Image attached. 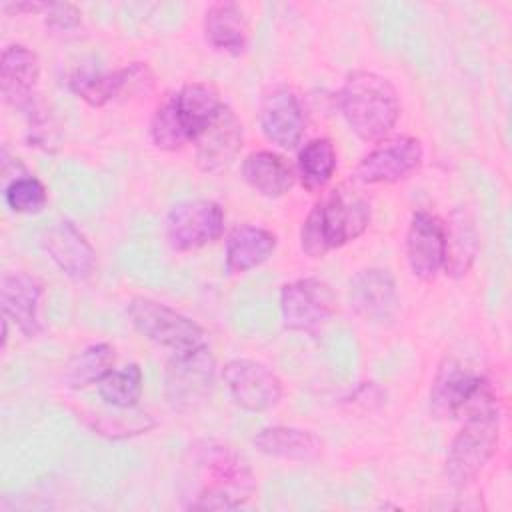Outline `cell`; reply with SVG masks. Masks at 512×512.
Masks as SVG:
<instances>
[{
  "label": "cell",
  "mask_w": 512,
  "mask_h": 512,
  "mask_svg": "<svg viewBox=\"0 0 512 512\" xmlns=\"http://www.w3.org/2000/svg\"><path fill=\"white\" fill-rule=\"evenodd\" d=\"M192 470L200 488L192 510H234L256 494V478L248 460L230 444L202 440L192 446Z\"/></svg>",
  "instance_id": "cell-1"
},
{
  "label": "cell",
  "mask_w": 512,
  "mask_h": 512,
  "mask_svg": "<svg viewBox=\"0 0 512 512\" xmlns=\"http://www.w3.org/2000/svg\"><path fill=\"white\" fill-rule=\"evenodd\" d=\"M370 202L352 186H336L308 212L300 226V248L310 258H324L366 232Z\"/></svg>",
  "instance_id": "cell-2"
},
{
  "label": "cell",
  "mask_w": 512,
  "mask_h": 512,
  "mask_svg": "<svg viewBox=\"0 0 512 512\" xmlns=\"http://www.w3.org/2000/svg\"><path fill=\"white\" fill-rule=\"evenodd\" d=\"M462 428L454 436L444 474L454 488L468 486L496 454L500 442V408L490 386H486L460 416Z\"/></svg>",
  "instance_id": "cell-3"
},
{
  "label": "cell",
  "mask_w": 512,
  "mask_h": 512,
  "mask_svg": "<svg viewBox=\"0 0 512 512\" xmlns=\"http://www.w3.org/2000/svg\"><path fill=\"white\" fill-rule=\"evenodd\" d=\"M338 106L362 142H382L396 126L402 104L392 82L376 72L354 70L344 78Z\"/></svg>",
  "instance_id": "cell-4"
},
{
  "label": "cell",
  "mask_w": 512,
  "mask_h": 512,
  "mask_svg": "<svg viewBox=\"0 0 512 512\" xmlns=\"http://www.w3.org/2000/svg\"><path fill=\"white\" fill-rule=\"evenodd\" d=\"M224 106L218 90L208 82H188L168 94L154 110L150 138L160 150H180L214 120Z\"/></svg>",
  "instance_id": "cell-5"
},
{
  "label": "cell",
  "mask_w": 512,
  "mask_h": 512,
  "mask_svg": "<svg viewBox=\"0 0 512 512\" xmlns=\"http://www.w3.org/2000/svg\"><path fill=\"white\" fill-rule=\"evenodd\" d=\"M214 382L216 360L208 344L176 352L164 368V398L174 412L188 414L210 400Z\"/></svg>",
  "instance_id": "cell-6"
},
{
  "label": "cell",
  "mask_w": 512,
  "mask_h": 512,
  "mask_svg": "<svg viewBox=\"0 0 512 512\" xmlns=\"http://www.w3.org/2000/svg\"><path fill=\"white\" fill-rule=\"evenodd\" d=\"M126 314L132 326L144 338L158 346L170 348L174 354L206 344V330L164 302L136 296L128 302Z\"/></svg>",
  "instance_id": "cell-7"
},
{
  "label": "cell",
  "mask_w": 512,
  "mask_h": 512,
  "mask_svg": "<svg viewBox=\"0 0 512 512\" xmlns=\"http://www.w3.org/2000/svg\"><path fill=\"white\" fill-rule=\"evenodd\" d=\"M224 208L206 198L174 204L164 222V236L172 250L192 252L216 242L224 234Z\"/></svg>",
  "instance_id": "cell-8"
},
{
  "label": "cell",
  "mask_w": 512,
  "mask_h": 512,
  "mask_svg": "<svg viewBox=\"0 0 512 512\" xmlns=\"http://www.w3.org/2000/svg\"><path fill=\"white\" fill-rule=\"evenodd\" d=\"M68 88L86 104L100 108L112 100L150 94L154 88V74L144 62H132L114 72L78 70L70 76Z\"/></svg>",
  "instance_id": "cell-9"
},
{
  "label": "cell",
  "mask_w": 512,
  "mask_h": 512,
  "mask_svg": "<svg viewBox=\"0 0 512 512\" xmlns=\"http://www.w3.org/2000/svg\"><path fill=\"white\" fill-rule=\"evenodd\" d=\"M334 312V292L320 278H298L280 290V320L290 332H316Z\"/></svg>",
  "instance_id": "cell-10"
},
{
  "label": "cell",
  "mask_w": 512,
  "mask_h": 512,
  "mask_svg": "<svg viewBox=\"0 0 512 512\" xmlns=\"http://www.w3.org/2000/svg\"><path fill=\"white\" fill-rule=\"evenodd\" d=\"M236 406L248 412H266L282 400L284 388L278 374L252 358L228 360L220 372Z\"/></svg>",
  "instance_id": "cell-11"
},
{
  "label": "cell",
  "mask_w": 512,
  "mask_h": 512,
  "mask_svg": "<svg viewBox=\"0 0 512 512\" xmlns=\"http://www.w3.org/2000/svg\"><path fill=\"white\" fill-rule=\"evenodd\" d=\"M490 386L488 380L478 374L474 368L464 364L454 356H446L434 374L428 406L430 414L436 420H454L460 418L470 402Z\"/></svg>",
  "instance_id": "cell-12"
},
{
  "label": "cell",
  "mask_w": 512,
  "mask_h": 512,
  "mask_svg": "<svg viewBox=\"0 0 512 512\" xmlns=\"http://www.w3.org/2000/svg\"><path fill=\"white\" fill-rule=\"evenodd\" d=\"M422 162V142L414 136H398L370 150L354 168V178L362 184H394L418 172Z\"/></svg>",
  "instance_id": "cell-13"
},
{
  "label": "cell",
  "mask_w": 512,
  "mask_h": 512,
  "mask_svg": "<svg viewBox=\"0 0 512 512\" xmlns=\"http://www.w3.org/2000/svg\"><path fill=\"white\" fill-rule=\"evenodd\" d=\"M192 144L196 166L206 174H218L236 160L244 146L242 122L236 112L224 104Z\"/></svg>",
  "instance_id": "cell-14"
},
{
  "label": "cell",
  "mask_w": 512,
  "mask_h": 512,
  "mask_svg": "<svg viewBox=\"0 0 512 512\" xmlns=\"http://www.w3.org/2000/svg\"><path fill=\"white\" fill-rule=\"evenodd\" d=\"M444 256V222L426 210H416L406 230V260L410 272L418 280H434L444 268Z\"/></svg>",
  "instance_id": "cell-15"
},
{
  "label": "cell",
  "mask_w": 512,
  "mask_h": 512,
  "mask_svg": "<svg viewBox=\"0 0 512 512\" xmlns=\"http://www.w3.org/2000/svg\"><path fill=\"white\" fill-rule=\"evenodd\" d=\"M40 80V60L34 50L24 44H10L0 56V90L4 100L28 116L42 102L36 86Z\"/></svg>",
  "instance_id": "cell-16"
},
{
  "label": "cell",
  "mask_w": 512,
  "mask_h": 512,
  "mask_svg": "<svg viewBox=\"0 0 512 512\" xmlns=\"http://www.w3.org/2000/svg\"><path fill=\"white\" fill-rule=\"evenodd\" d=\"M348 300L350 308L372 324L392 320L400 306L394 276L384 268H364L356 272L348 286Z\"/></svg>",
  "instance_id": "cell-17"
},
{
  "label": "cell",
  "mask_w": 512,
  "mask_h": 512,
  "mask_svg": "<svg viewBox=\"0 0 512 512\" xmlns=\"http://www.w3.org/2000/svg\"><path fill=\"white\" fill-rule=\"evenodd\" d=\"M40 246L62 274L72 280H86L96 270V250L70 220H60L46 228Z\"/></svg>",
  "instance_id": "cell-18"
},
{
  "label": "cell",
  "mask_w": 512,
  "mask_h": 512,
  "mask_svg": "<svg viewBox=\"0 0 512 512\" xmlns=\"http://www.w3.org/2000/svg\"><path fill=\"white\" fill-rule=\"evenodd\" d=\"M258 122L264 138L284 150L296 148L306 130L302 104L286 86H276L262 98Z\"/></svg>",
  "instance_id": "cell-19"
},
{
  "label": "cell",
  "mask_w": 512,
  "mask_h": 512,
  "mask_svg": "<svg viewBox=\"0 0 512 512\" xmlns=\"http://www.w3.org/2000/svg\"><path fill=\"white\" fill-rule=\"evenodd\" d=\"M44 284L28 272H8L0 280V304L2 316L26 336L34 338L42 332L40 324V300Z\"/></svg>",
  "instance_id": "cell-20"
},
{
  "label": "cell",
  "mask_w": 512,
  "mask_h": 512,
  "mask_svg": "<svg viewBox=\"0 0 512 512\" xmlns=\"http://www.w3.org/2000/svg\"><path fill=\"white\" fill-rule=\"evenodd\" d=\"M206 42L228 56H240L248 46V20L244 10L234 2H216L204 14Z\"/></svg>",
  "instance_id": "cell-21"
},
{
  "label": "cell",
  "mask_w": 512,
  "mask_h": 512,
  "mask_svg": "<svg viewBox=\"0 0 512 512\" xmlns=\"http://www.w3.org/2000/svg\"><path fill=\"white\" fill-rule=\"evenodd\" d=\"M240 170L244 182L266 198H282L294 188L296 182V172L290 162L272 150L250 152L242 160Z\"/></svg>",
  "instance_id": "cell-22"
},
{
  "label": "cell",
  "mask_w": 512,
  "mask_h": 512,
  "mask_svg": "<svg viewBox=\"0 0 512 512\" xmlns=\"http://www.w3.org/2000/svg\"><path fill=\"white\" fill-rule=\"evenodd\" d=\"M276 234L252 224L236 226L226 238L224 264L228 274H244L266 262L276 250Z\"/></svg>",
  "instance_id": "cell-23"
},
{
  "label": "cell",
  "mask_w": 512,
  "mask_h": 512,
  "mask_svg": "<svg viewBox=\"0 0 512 512\" xmlns=\"http://www.w3.org/2000/svg\"><path fill=\"white\" fill-rule=\"evenodd\" d=\"M254 446L266 456L296 460V462L314 460L322 450V442L312 430H304L296 426L262 428L254 436Z\"/></svg>",
  "instance_id": "cell-24"
},
{
  "label": "cell",
  "mask_w": 512,
  "mask_h": 512,
  "mask_svg": "<svg viewBox=\"0 0 512 512\" xmlns=\"http://www.w3.org/2000/svg\"><path fill=\"white\" fill-rule=\"evenodd\" d=\"M446 232V256L444 272L450 278H462L474 264L478 252V234L472 216L464 208H456L448 222L444 224Z\"/></svg>",
  "instance_id": "cell-25"
},
{
  "label": "cell",
  "mask_w": 512,
  "mask_h": 512,
  "mask_svg": "<svg viewBox=\"0 0 512 512\" xmlns=\"http://www.w3.org/2000/svg\"><path fill=\"white\" fill-rule=\"evenodd\" d=\"M116 352L108 342H96L82 348L64 370V384L72 390H82L98 384L110 370H114Z\"/></svg>",
  "instance_id": "cell-26"
},
{
  "label": "cell",
  "mask_w": 512,
  "mask_h": 512,
  "mask_svg": "<svg viewBox=\"0 0 512 512\" xmlns=\"http://www.w3.org/2000/svg\"><path fill=\"white\" fill-rule=\"evenodd\" d=\"M336 148L328 138H314L298 152V178L304 190H322L336 172Z\"/></svg>",
  "instance_id": "cell-27"
},
{
  "label": "cell",
  "mask_w": 512,
  "mask_h": 512,
  "mask_svg": "<svg viewBox=\"0 0 512 512\" xmlns=\"http://www.w3.org/2000/svg\"><path fill=\"white\" fill-rule=\"evenodd\" d=\"M114 410L116 412H108V414H92L88 420L90 430L110 440H122V438L146 434L156 426V420L144 410H134V408H114Z\"/></svg>",
  "instance_id": "cell-28"
},
{
  "label": "cell",
  "mask_w": 512,
  "mask_h": 512,
  "mask_svg": "<svg viewBox=\"0 0 512 512\" xmlns=\"http://www.w3.org/2000/svg\"><path fill=\"white\" fill-rule=\"evenodd\" d=\"M144 376L138 364H126L124 368L110 370L98 382L100 398L112 408H136L142 396Z\"/></svg>",
  "instance_id": "cell-29"
},
{
  "label": "cell",
  "mask_w": 512,
  "mask_h": 512,
  "mask_svg": "<svg viewBox=\"0 0 512 512\" xmlns=\"http://www.w3.org/2000/svg\"><path fill=\"white\" fill-rule=\"evenodd\" d=\"M46 200V188L36 176L20 174L4 184V202L16 214H38Z\"/></svg>",
  "instance_id": "cell-30"
},
{
  "label": "cell",
  "mask_w": 512,
  "mask_h": 512,
  "mask_svg": "<svg viewBox=\"0 0 512 512\" xmlns=\"http://www.w3.org/2000/svg\"><path fill=\"white\" fill-rule=\"evenodd\" d=\"M6 12L14 14H38L44 16L48 28L54 30H74L82 22V14L74 4L68 2H16V4H4Z\"/></svg>",
  "instance_id": "cell-31"
}]
</instances>
